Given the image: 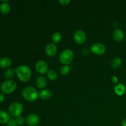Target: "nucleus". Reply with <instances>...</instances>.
I'll return each mask as SVG.
<instances>
[{
    "instance_id": "nucleus-21",
    "label": "nucleus",
    "mask_w": 126,
    "mask_h": 126,
    "mask_svg": "<svg viewBox=\"0 0 126 126\" xmlns=\"http://www.w3.org/2000/svg\"><path fill=\"white\" fill-rule=\"evenodd\" d=\"M47 77L50 81H54V80L56 79L58 77L57 73L55 71L53 70H50L48 71V72L47 73Z\"/></svg>"
},
{
    "instance_id": "nucleus-3",
    "label": "nucleus",
    "mask_w": 126,
    "mask_h": 126,
    "mask_svg": "<svg viewBox=\"0 0 126 126\" xmlns=\"http://www.w3.org/2000/svg\"><path fill=\"white\" fill-rule=\"evenodd\" d=\"M17 87V82L14 80H6L1 86V90L5 94H11L13 93Z\"/></svg>"
},
{
    "instance_id": "nucleus-4",
    "label": "nucleus",
    "mask_w": 126,
    "mask_h": 126,
    "mask_svg": "<svg viewBox=\"0 0 126 126\" xmlns=\"http://www.w3.org/2000/svg\"><path fill=\"white\" fill-rule=\"evenodd\" d=\"M74 53L71 49H66L63 50L59 55V60L63 65H68L73 61Z\"/></svg>"
},
{
    "instance_id": "nucleus-8",
    "label": "nucleus",
    "mask_w": 126,
    "mask_h": 126,
    "mask_svg": "<svg viewBox=\"0 0 126 126\" xmlns=\"http://www.w3.org/2000/svg\"><path fill=\"white\" fill-rule=\"evenodd\" d=\"M75 41L78 44H82L86 40V34L83 31L78 30L75 33L73 36Z\"/></svg>"
},
{
    "instance_id": "nucleus-15",
    "label": "nucleus",
    "mask_w": 126,
    "mask_h": 126,
    "mask_svg": "<svg viewBox=\"0 0 126 126\" xmlns=\"http://www.w3.org/2000/svg\"><path fill=\"white\" fill-rule=\"evenodd\" d=\"M113 38L117 42H121L124 38V34L123 31L120 29H116L113 32Z\"/></svg>"
},
{
    "instance_id": "nucleus-9",
    "label": "nucleus",
    "mask_w": 126,
    "mask_h": 126,
    "mask_svg": "<svg viewBox=\"0 0 126 126\" xmlns=\"http://www.w3.org/2000/svg\"><path fill=\"white\" fill-rule=\"evenodd\" d=\"M26 123L28 126H36L38 125L39 123V116L37 114L32 113V114H29L26 118Z\"/></svg>"
},
{
    "instance_id": "nucleus-24",
    "label": "nucleus",
    "mask_w": 126,
    "mask_h": 126,
    "mask_svg": "<svg viewBox=\"0 0 126 126\" xmlns=\"http://www.w3.org/2000/svg\"><path fill=\"white\" fill-rule=\"evenodd\" d=\"M7 126H18V124L16 122V119H14V118H12V119H10L9 121L7 123Z\"/></svg>"
},
{
    "instance_id": "nucleus-25",
    "label": "nucleus",
    "mask_w": 126,
    "mask_h": 126,
    "mask_svg": "<svg viewBox=\"0 0 126 126\" xmlns=\"http://www.w3.org/2000/svg\"><path fill=\"white\" fill-rule=\"evenodd\" d=\"M59 2H60V4L62 6H68L69 4L71 2V1L70 0H60L59 1Z\"/></svg>"
},
{
    "instance_id": "nucleus-18",
    "label": "nucleus",
    "mask_w": 126,
    "mask_h": 126,
    "mask_svg": "<svg viewBox=\"0 0 126 126\" xmlns=\"http://www.w3.org/2000/svg\"><path fill=\"white\" fill-rule=\"evenodd\" d=\"M16 74V70L13 68H9L6 70L4 73V77L6 80H12V79L14 77Z\"/></svg>"
},
{
    "instance_id": "nucleus-1",
    "label": "nucleus",
    "mask_w": 126,
    "mask_h": 126,
    "mask_svg": "<svg viewBox=\"0 0 126 126\" xmlns=\"http://www.w3.org/2000/svg\"><path fill=\"white\" fill-rule=\"evenodd\" d=\"M16 74L20 81L27 82L30 80L32 77V70L27 65H22L17 66L16 69Z\"/></svg>"
},
{
    "instance_id": "nucleus-22",
    "label": "nucleus",
    "mask_w": 126,
    "mask_h": 126,
    "mask_svg": "<svg viewBox=\"0 0 126 126\" xmlns=\"http://www.w3.org/2000/svg\"><path fill=\"white\" fill-rule=\"evenodd\" d=\"M70 71V67L68 65H63L60 68V72L62 75H68Z\"/></svg>"
},
{
    "instance_id": "nucleus-14",
    "label": "nucleus",
    "mask_w": 126,
    "mask_h": 126,
    "mask_svg": "<svg viewBox=\"0 0 126 126\" xmlns=\"http://www.w3.org/2000/svg\"><path fill=\"white\" fill-rule=\"evenodd\" d=\"M11 118L9 113L3 110H0V124H7Z\"/></svg>"
},
{
    "instance_id": "nucleus-11",
    "label": "nucleus",
    "mask_w": 126,
    "mask_h": 126,
    "mask_svg": "<svg viewBox=\"0 0 126 126\" xmlns=\"http://www.w3.org/2000/svg\"><path fill=\"white\" fill-rule=\"evenodd\" d=\"M0 4V12L2 14H7L11 11V6L8 1H2Z\"/></svg>"
},
{
    "instance_id": "nucleus-17",
    "label": "nucleus",
    "mask_w": 126,
    "mask_h": 126,
    "mask_svg": "<svg viewBox=\"0 0 126 126\" xmlns=\"http://www.w3.org/2000/svg\"><path fill=\"white\" fill-rule=\"evenodd\" d=\"M52 93L49 89H43L39 92V97L42 100H47L51 97Z\"/></svg>"
},
{
    "instance_id": "nucleus-10",
    "label": "nucleus",
    "mask_w": 126,
    "mask_h": 126,
    "mask_svg": "<svg viewBox=\"0 0 126 126\" xmlns=\"http://www.w3.org/2000/svg\"><path fill=\"white\" fill-rule=\"evenodd\" d=\"M45 52L47 56L50 57L55 56L57 52V48L54 43H49L45 48Z\"/></svg>"
},
{
    "instance_id": "nucleus-28",
    "label": "nucleus",
    "mask_w": 126,
    "mask_h": 126,
    "mask_svg": "<svg viewBox=\"0 0 126 126\" xmlns=\"http://www.w3.org/2000/svg\"><path fill=\"white\" fill-rule=\"evenodd\" d=\"M122 126H126V118L122 121Z\"/></svg>"
},
{
    "instance_id": "nucleus-27",
    "label": "nucleus",
    "mask_w": 126,
    "mask_h": 126,
    "mask_svg": "<svg viewBox=\"0 0 126 126\" xmlns=\"http://www.w3.org/2000/svg\"><path fill=\"white\" fill-rule=\"evenodd\" d=\"M4 100V95L2 92L0 93V103H2Z\"/></svg>"
},
{
    "instance_id": "nucleus-13",
    "label": "nucleus",
    "mask_w": 126,
    "mask_h": 126,
    "mask_svg": "<svg viewBox=\"0 0 126 126\" xmlns=\"http://www.w3.org/2000/svg\"><path fill=\"white\" fill-rule=\"evenodd\" d=\"M12 65V60L9 57H2L0 59V68L2 69L7 68Z\"/></svg>"
},
{
    "instance_id": "nucleus-19",
    "label": "nucleus",
    "mask_w": 126,
    "mask_h": 126,
    "mask_svg": "<svg viewBox=\"0 0 126 126\" xmlns=\"http://www.w3.org/2000/svg\"><path fill=\"white\" fill-rule=\"evenodd\" d=\"M122 62L123 61L120 57H115L111 62V66L113 68H118L121 65Z\"/></svg>"
},
{
    "instance_id": "nucleus-12",
    "label": "nucleus",
    "mask_w": 126,
    "mask_h": 126,
    "mask_svg": "<svg viewBox=\"0 0 126 126\" xmlns=\"http://www.w3.org/2000/svg\"><path fill=\"white\" fill-rule=\"evenodd\" d=\"M47 79L44 76H38L36 79V85L39 89H44L47 86Z\"/></svg>"
},
{
    "instance_id": "nucleus-16",
    "label": "nucleus",
    "mask_w": 126,
    "mask_h": 126,
    "mask_svg": "<svg viewBox=\"0 0 126 126\" xmlns=\"http://www.w3.org/2000/svg\"><path fill=\"white\" fill-rule=\"evenodd\" d=\"M114 92L118 95L122 96L126 92V87L123 83H119L114 86Z\"/></svg>"
},
{
    "instance_id": "nucleus-26",
    "label": "nucleus",
    "mask_w": 126,
    "mask_h": 126,
    "mask_svg": "<svg viewBox=\"0 0 126 126\" xmlns=\"http://www.w3.org/2000/svg\"><path fill=\"white\" fill-rule=\"evenodd\" d=\"M111 81L114 84L118 83V78L116 76H113L111 77Z\"/></svg>"
},
{
    "instance_id": "nucleus-5",
    "label": "nucleus",
    "mask_w": 126,
    "mask_h": 126,
    "mask_svg": "<svg viewBox=\"0 0 126 126\" xmlns=\"http://www.w3.org/2000/svg\"><path fill=\"white\" fill-rule=\"evenodd\" d=\"M23 111V106L20 102H14L10 105L8 108L9 114L15 118H17V117L20 116Z\"/></svg>"
},
{
    "instance_id": "nucleus-7",
    "label": "nucleus",
    "mask_w": 126,
    "mask_h": 126,
    "mask_svg": "<svg viewBox=\"0 0 126 126\" xmlns=\"http://www.w3.org/2000/svg\"><path fill=\"white\" fill-rule=\"evenodd\" d=\"M48 65L43 60H39L35 64V69L38 73L44 75L48 72Z\"/></svg>"
},
{
    "instance_id": "nucleus-6",
    "label": "nucleus",
    "mask_w": 126,
    "mask_h": 126,
    "mask_svg": "<svg viewBox=\"0 0 126 126\" xmlns=\"http://www.w3.org/2000/svg\"><path fill=\"white\" fill-rule=\"evenodd\" d=\"M106 47L102 43H94L91 47V51L97 55H102L106 52Z\"/></svg>"
},
{
    "instance_id": "nucleus-23",
    "label": "nucleus",
    "mask_w": 126,
    "mask_h": 126,
    "mask_svg": "<svg viewBox=\"0 0 126 126\" xmlns=\"http://www.w3.org/2000/svg\"><path fill=\"white\" fill-rule=\"evenodd\" d=\"M16 121L17 122V123L18 124V126H22L23 125V124L25 123V118L24 117L22 116H19L16 118Z\"/></svg>"
},
{
    "instance_id": "nucleus-2",
    "label": "nucleus",
    "mask_w": 126,
    "mask_h": 126,
    "mask_svg": "<svg viewBox=\"0 0 126 126\" xmlns=\"http://www.w3.org/2000/svg\"><path fill=\"white\" fill-rule=\"evenodd\" d=\"M23 98L28 102H34L39 97L38 90L32 86H27L22 91Z\"/></svg>"
},
{
    "instance_id": "nucleus-20",
    "label": "nucleus",
    "mask_w": 126,
    "mask_h": 126,
    "mask_svg": "<svg viewBox=\"0 0 126 126\" xmlns=\"http://www.w3.org/2000/svg\"><path fill=\"white\" fill-rule=\"evenodd\" d=\"M62 38V34L58 32H55V33H53L52 35V41L54 44H56V43H59V42L61 41Z\"/></svg>"
}]
</instances>
